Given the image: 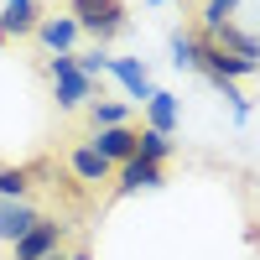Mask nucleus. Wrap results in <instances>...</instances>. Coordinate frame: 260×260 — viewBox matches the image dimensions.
Instances as JSON below:
<instances>
[{
	"label": "nucleus",
	"instance_id": "a211bd4d",
	"mask_svg": "<svg viewBox=\"0 0 260 260\" xmlns=\"http://www.w3.org/2000/svg\"><path fill=\"white\" fill-rule=\"evenodd\" d=\"M234 11H240V0H208L203 6V37H213L224 21H234Z\"/></svg>",
	"mask_w": 260,
	"mask_h": 260
},
{
	"label": "nucleus",
	"instance_id": "4be33fe9",
	"mask_svg": "<svg viewBox=\"0 0 260 260\" xmlns=\"http://www.w3.org/2000/svg\"><path fill=\"white\" fill-rule=\"evenodd\" d=\"M151 6H172V0H151Z\"/></svg>",
	"mask_w": 260,
	"mask_h": 260
},
{
	"label": "nucleus",
	"instance_id": "39448f33",
	"mask_svg": "<svg viewBox=\"0 0 260 260\" xmlns=\"http://www.w3.org/2000/svg\"><path fill=\"white\" fill-rule=\"evenodd\" d=\"M89 146L99 151L104 161L125 167V161L141 156V125H104V130H94V136H89Z\"/></svg>",
	"mask_w": 260,
	"mask_h": 260
},
{
	"label": "nucleus",
	"instance_id": "f8f14e48",
	"mask_svg": "<svg viewBox=\"0 0 260 260\" xmlns=\"http://www.w3.org/2000/svg\"><path fill=\"white\" fill-rule=\"evenodd\" d=\"M177 120H182V104H177V94L156 89V94L146 99V125H151V130H161V136H172V130H177Z\"/></svg>",
	"mask_w": 260,
	"mask_h": 260
},
{
	"label": "nucleus",
	"instance_id": "1a4fd4ad",
	"mask_svg": "<svg viewBox=\"0 0 260 260\" xmlns=\"http://www.w3.org/2000/svg\"><path fill=\"white\" fill-rule=\"evenodd\" d=\"M167 182V172L156 167V161H146V156H136V161H125L120 172H115V192L125 198V192H151V187H161Z\"/></svg>",
	"mask_w": 260,
	"mask_h": 260
},
{
	"label": "nucleus",
	"instance_id": "f3484780",
	"mask_svg": "<svg viewBox=\"0 0 260 260\" xmlns=\"http://www.w3.org/2000/svg\"><path fill=\"white\" fill-rule=\"evenodd\" d=\"M172 151H177V141H172V136H161V130L141 125V156H146V161H156V167H161Z\"/></svg>",
	"mask_w": 260,
	"mask_h": 260
},
{
	"label": "nucleus",
	"instance_id": "20e7f679",
	"mask_svg": "<svg viewBox=\"0 0 260 260\" xmlns=\"http://www.w3.org/2000/svg\"><path fill=\"white\" fill-rule=\"evenodd\" d=\"M198 73H203L208 83H240V78L260 73V62H255V57H240V52H224L219 42H208V37H203V57H198Z\"/></svg>",
	"mask_w": 260,
	"mask_h": 260
},
{
	"label": "nucleus",
	"instance_id": "aec40b11",
	"mask_svg": "<svg viewBox=\"0 0 260 260\" xmlns=\"http://www.w3.org/2000/svg\"><path fill=\"white\" fill-rule=\"evenodd\" d=\"M78 68L89 73V78H99V73H110V57H104L99 47H94V52H78Z\"/></svg>",
	"mask_w": 260,
	"mask_h": 260
},
{
	"label": "nucleus",
	"instance_id": "412c9836",
	"mask_svg": "<svg viewBox=\"0 0 260 260\" xmlns=\"http://www.w3.org/2000/svg\"><path fill=\"white\" fill-rule=\"evenodd\" d=\"M68 260H94V255H89V250H73V255H68Z\"/></svg>",
	"mask_w": 260,
	"mask_h": 260
},
{
	"label": "nucleus",
	"instance_id": "6ab92c4d",
	"mask_svg": "<svg viewBox=\"0 0 260 260\" xmlns=\"http://www.w3.org/2000/svg\"><path fill=\"white\" fill-rule=\"evenodd\" d=\"M219 89H224V99H229V110H234V120L245 125V120H250V99L240 94V83H219Z\"/></svg>",
	"mask_w": 260,
	"mask_h": 260
},
{
	"label": "nucleus",
	"instance_id": "4468645a",
	"mask_svg": "<svg viewBox=\"0 0 260 260\" xmlns=\"http://www.w3.org/2000/svg\"><path fill=\"white\" fill-rule=\"evenodd\" d=\"M89 125L104 130V125H130V104L120 99H89Z\"/></svg>",
	"mask_w": 260,
	"mask_h": 260
},
{
	"label": "nucleus",
	"instance_id": "2eb2a0df",
	"mask_svg": "<svg viewBox=\"0 0 260 260\" xmlns=\"http://www.w3.org/2000/svg\"><path fill=\"white\" fill-rule=\"evenodd\" d=\"M198 57H203V37L172 31V62H177V68H192V73H198Z\"/></svg>",
	"mask_w": 260,
	"mask_h": 260
},
{
	"label": "nucleus",
	"instance_id": "f03ea898",
	"mask_svg": "<svg viewBox=\"0 0 260 260\" xmlns=\"http://www.w3.org/2000/svg\"><path fill=\"white\" fill-rule=\"evenodd\" d=\"M68 234H73L68 219H47V213H42V219L11 245V260H47V255H57L62 245H68Z\"/></svg>",
	"mask_w": 260,
	"mask_h": 260
},
{
	"label": "nucleus",
	"instance_id": "0eeeda50",
	"mask_svg": "<svg viewBox=\"0 0 260 260\" xmlns=\"http://www.w3.org/2000/svg\"><path fill=\"white\" fill-rule=\"evenodd\" d=\"M68 172H73L83 187H104V182H115V172H120V167H115V161H104L99 151L83 141V146H73V151H68Z\"/></svg>",
	"mask_w": 260,
	"mask_h": 260
},
{
	"label": "nucleus",
	"instance_id": "ddd939ff",
	"mask_svg": "<svg viewBox=\"0 0 260 260\" xmlns=\"http://www.w3.org/2000/svg\"><path fill=\"white\" fill-rule=\"evenodd\" d=\"M208 42H219L224 52H240V57H255V62H260V37H250V31H240V26H234V21H224V26L213 31Z\"/></svg>",
	"mask_w": 260,
	"mask_h": 260
},
{
	"label": "nucleus",
	"instance_id": "7ed1b4c3",
	"mask_svg": "<svg viewBox=\"0 0 260 260\" xmlns=\"http://www.w3.org/2000/svg\"><path fill=\"white\" fill-rule=\"evenodd\" d=\"M68 16L94 42H110V37L125 31V6H120V0H68Z\"/></svg>",
	"mask_w": 260,
	"mask_h": 260
},
{
	"label": "nucleus",
	"instance_id": "9b49d317",
	"mask_svg": "<svg viewBox=\"0 0 260 260\" xmlns=\"http://www.w3.org/2000/svg\"><path fill=\"white\" fill-rule=\"evenodd\" d=\"M37 26H42L37 0H6V11H0V42L6 37H37Z\"/></svg>",
	"mask_w": 260,
	"mask_h": 260
},
{
	"label": "nucleus",
	"instance_id": "dca6fc26",
	"mask_svg": "<svg viewBox=\"0 0 260 260\" xmlns=\"http://www.w3.org/2000/svg\"><path fill=\"white\" fill-rule=\"evenodd\" d=\"M26 192H31V167L0 161V198H26Z\"/></svg>",
	"mask_w": 260,
	"mask_h": 260
},
{
	"label": "nucleus",
	"instance_id": "f257e3e1",
	"mask_svg": "<svg viewBox=\"0 0 260 260\" xmlns=\"http://www.w3.org/2000/svg\"><path fill=\"white\" fill-rule=\"evenodd\" d=\"M47 78H52L57 110H83V104L94 99V78L78 68V52H57V57H47Z\"/></svg>",
	"mask_w": 260,
	"mask_h": 260
},
{
	"label": "nucleus",
	"instance_id": "423d86ee",
	"mask_svg": "<svg viewBox=\"0 0 260 260\" xmlns=\"http://www.w3.org/2000/svg\"><path fill=\"white\" fill-rule=\"evenodd\" d=\"M110 78L125 89V99L130 104H146L151 94H156V83H151V68L141 57H110Z\"/></svg>",
	"mask_w": 260,
	"mask_h": 260
},
{
	"label": "nucleus",
	"instance_id": "9d476101",
	"mask_svg": "<svg viewBox=\"0 0 260 260\" xmlns=\"http://www.w3.org/2000/svg\"><path fill=\"white\" fill-rule=\"evenodd\" d=\"M37 37H42V47H47V57H57V52H73V42L83 37V26H78L68 11H62V16H42Z\"/></svg>",
	"mask_w": 260,
	"mask_h": 260
},
{
	"label": "nucleus",
	"instance_id": "6e6552de",
	"mask_svg": "<svg viewBox=\"0 0 260 260\" xmlns=\"http://www.w3.org/2000/svg\"><path fill=\"white\" fill-rule=\"evenodd\" d=\"M37 219H42V208L31 198H0V245H16Z\"/></svg>",
	"mask_w": 260,
	"mask_h": 260
}]
</instances>
